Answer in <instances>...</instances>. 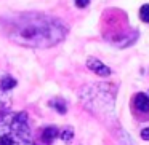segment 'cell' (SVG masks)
<instances>
[{
	"label": "cell",
	"instance_id": "3",
	"mask_svg": "<svg viewBox=\"0 0 149 145\" xmlns=\"http://www.w3.org/2000/svg\"><path fill=\"white\" fill-rule=\"evenodd\" d=\"M87 67L90 69L93 74L100 75V77H109V75L112 74V70H111L107 65H104L103 62L96 58H88L87 59Z\"/></svg>",
	"mask_w": 149,
	"mask_h": 145
},
{
	"label": "cell",
	"instance_id": "6",
	"mask_svg": "<svg viewBox=\"0 0 149 145\" xmlns=\"http://www.w3.org/2000/svg\"><path fill=\"white\" fill-rule=\"evenodd\" d=\"M18 85V81L15 80L11 75H8V74H3L2 77H0V91L2 93H7V91H10V89H13L15 86Z\"/></svg>",
	"mask_w": 149,
	"mask_h": 145
},
{
	"label": "cell",
	"instance_id": "10",
	"mask_svg": "<svg viewBox=\"0 0 149 145\" xmlns=\"http://www.w3.org/2000/svg\"><path fill=\"white\" fill-rule=\"evenodd\" d=\"M90 5V0H75V7L77 8H87Z\"/></svg>",
	"mask_w": 149,
	"mask_h": 145
},
{
	"label": "cell",
	"instance_id": "11",
	"mask_svg": "<svg viewBox=\"0 0 149 145\" xmlns=\"http://www.w3.org/2000/svg\"><path fill=\"white\" fill-rule=\"evenodd\" d=\"M141 137L144 139V140H149V128H144L141 131Z\"/></svg>",
	"mask_w": 149,
	"mask_h": 145
},
{
	"label": "cell",
	"instance_id": "5",
	"mask_svg": "<svg viewBox=\"0 0 149 145\" xmlns=\"http://www.w3.org/2000/svg\"><path fill=\"white\" fill-rule=\"evenodd\" d=\"M56 137H59V129L56 126H45L42 131V135H40V140L43 145H52Z\"/></svg>",
	"mask_w": 149,
	"mask_h": 145
},
{
	"label": "cell",
	"instance_id": "2",
	"mask_svg": "<svg viewBox=\"0 0 149 145\" xmlns=\"http://www.w3.org/2000/svg\"><path fill=\"white\" fill-rule=\"evenodd\" d=\"M0 145H36L26 112H15L0 102Z\"/></svg>",
	"mask_w": 149,
	"mask_h": 145
},
{
	"label": "cell",
	"instance_id": "9",
	"mask_svg": "<svg viewBox=\"0 0 149 145\" xmlns=\"http://www.w3.org/2000/svg\"><path fill=\"white\" fill-rule=\"evenodd\" d=\"M139 19L143 23L149 24V3H144L141 7V10H139Z\"/></svg>",
	"mask_w": 149,
	"mask_h": 145
},
{
	"label": "cell",
	"instance_id": "7",
	"mask_svg": "<svg viewBox=\"0 0 149 145\" xmlns=\"http://www.w3.org/2000/svg\"><path fill=\"white\" fill-rule=\"evenodd\" d=\"M48 105L52 107V109H55L59 115H64V113L68 112V105H66V102L63 99H53L48 102Z\"/></svg>",
	"mask_w": 149,
	"mask_h": 145
},
{
	"label": "cell",
	"instance_id": "4",
	"mask_svg": "<svg viewBox=\"0 0 149 145\" xmlns=\"http://www.w3.org/2000/svg\"><path fill=\"white\" fill-rule=\"evenodd\" d=\"M133 105L138 113H149V96L144 93H138L133 97Z\"/></svg>",
	"mask_w": 149,
	"mask_h": 145
},
{
	"label": "cell",
	"instance_id": "1",
	"mask_svg": "<svg viewBox=\"0 0 149 145\" xmlns=\"http://www.w3.org/2000/svg\"><path fill=\"white\" fill-rule=\"evenodd\" d=\"M0 32L19 46L45 49L66 38L68 26L48 14L18 13L0 18Z\"/></svg>",
	"mask_w": 149,
	"mask_h": 145
},
{
	"label": "cell",
	"instance_id": "8",
	"mask_svg": "<svg viewBox=\"0 0 149 145\" xmlns=\"http://www.w3.org/2000/svg\"><path fill=\"white\" fill-rule=\"evenodd\" d=\"M59 137H61V140H64L66 144H71L72 139H74V129H72V128H66L64 131L59 134Z\"/></svg>",
	"mask_w": 149,
	"mask_h": 145
}]
</instances>
